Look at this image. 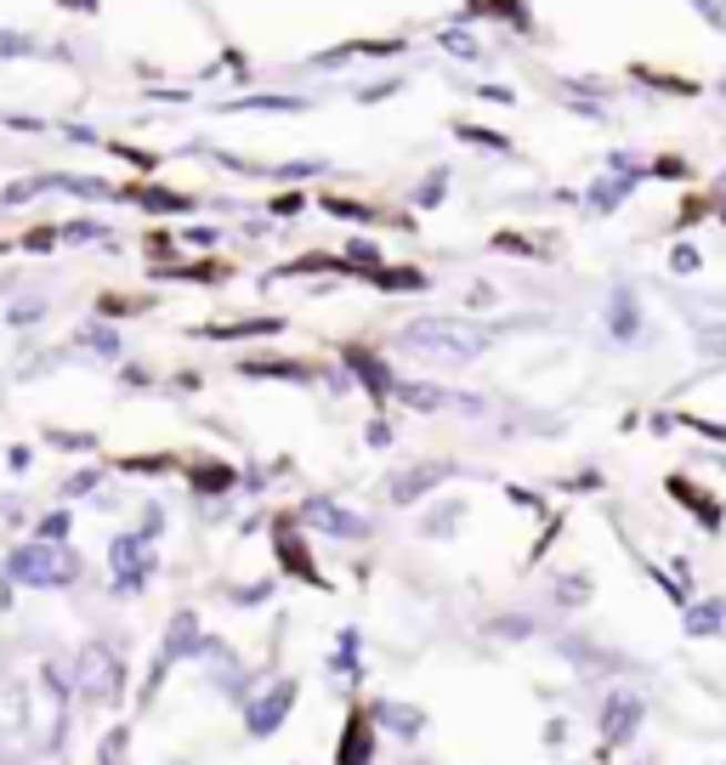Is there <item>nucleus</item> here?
Masks as SVG:
<instances>
[{
	"label": "nucleus",
	"mask_w": 726,
	"mask_h": 765,
	"mask_svg": "<svg viewBox=\"0 0 726 765\" xmlns=\"http://www.w3.org/2000/svg\"><path fill=\"white\" fill-rule=\"evenodd\" d=\"M494 334L482 323H466V318H415L398 329V347L426 358V363H477L489 352Z\"/></svg>",
	"instance_id": "1"
},
{
	"label": "nucleus",
	"mask_w": 726,
	"mask_h": 765,
	"mask_svg": "<svg viewBox=\"0 0 726 765\" xmlns=\"http://www.w3.org/2000/svg\"><path fill=\"white\" fill-rule=\"evenodd\" d=\"M7 579L29 585V590H69V585H80V556L69 545L29 539V545H18L7 556Z\"/></svg>",
	"instance_id": "2"
},
{
	"label": "nucleus",
	"mask_w": 726,
	"mask_h": 765,
	"mask_svg": "<svg viewBox=\"0 0 726 765\" xmlns=\"http://www.w3.org/2000/svg\"><path fill=\"white\" fill-rule=\"evenodd\" d=\"M74 692L85 697V703H109V697H120L125 692V663H120V652L109 647V641H91L80 658H74Z\"/></svg>",
	"instance_id": "3"
},
{
	"label": "nucleus",
	"mask_w": 726,
	"mask_h": 765,
	"mask_svg": "<svg viewBox=\"0 0 726 765\" xmlns=\"http://www.w3.org/2000/svg\"><path fill=\"white\" fill-rule=\"evenodd\" d=\"M109 567H114V596H136L154 579V539L149 534H120L109 545Z\"/></svg>",
	"instance_id": "4"
},
{
	"label": "nucleus",
	"mask_w": 726,
	"mask_h": 765,
	"mask_svg": "<svg viewBox=\"0 0 726 765\" xmlns=\"http://www.w3.org/2000/svg\"><path fill=\"white\" fill-rule=\"evenodd\" d=\"M296 521H307V528H318V534H329V539H341V545L369 539V516H358V510H347V505H335L329 494L301 499V505H296Z\"/></svg>",
	"instance_id": "5"
},
{
	"label": "nucleus",
	"mask_w": 726,
	"mask_h": 765,
	"mask_svg": "<svg viewBox=\"0 0 726 765\" xmlns=\"http://www.w3.org/2000/svg\"><path fill=\"white\" fill-rule=\"evenodd\" d=\"M205 641H211V635L200 630V618H193V612H176V618H171V630H165V647L154 652V675H149V692H154V686L171 675V669H176L182 658H200V652H205Z\"/></svg>",
	"instance_id": "6"
},
{
	"label": "nucleus",
	"mask_w": 726,
	"mask_h": 765,
	"mask_svg": "<svg viewBox=\"0 0 726 765\" xmlns=\"http://www.w3.org/2000/svg\"><path fill=\"white\" fill-rule=\"evenodd\" d=\"M296 697H301V686L289 681V675H284L278 686H267L262 697H245V732H250V737H273V732L289 721Z\"/></svg>",
	"instance_id": "7"
},
{
	"label": "nucleus",
	"mask_w": 726,
	"mask_h": 765,
	"mask_svg": "<svg viewBox=\"0 0 726 765\" xmlns=\"http://www.w3.org/2000/svg\"><path fill=\"white\" fill-rule=\"evenodd\" d=\"M642 697H631V692H613L607 703H602V721H596V732H602V743L607 748H624V743H636V732H642Z\"/></svg>",
	"instance_id": "8"
},
{
	"label": "nucleus",
	"mask_w": 726,
	"mask_h": 765,
	"mask_svg": "<svg viewBox=\"0 0 726 765\" xmlns=\"http://www.w3.org/2000/svg\"><path fill=\"white\" fill-rule=\"evenodd\" d=\"M449 476H454V465H449V459L409 465V471H398L392 483H386V499H392V505H415V499H426L438 483H449Z\"/></svg>",
	"instance_id": "9"
},
{
	"label": "nucleus",
	"mask_w": 726,
	"mask_h": 765,
	"mask_svg": "<svg viewBox=\"0 0 726 765\" xmlns=\"http://www.w3.org/2000/svg\"><path fill=\"white\" fill-rule=\"evenodd\" d=\"M369 721H375L380 732L403 737V743H415V737L426 732V714H420L415 703H398V697H380V703H369Z\"/></svg>",
	"instance_id": "10"
},
{
	"label": "nucleus",
	"mask_w": 726,
	"mask_h": 765,
	"mask_svg": "<svg viewBox=\"0 0 726 765\" xmlns=\"http://www.w3.org/2000/svg\"><path fill=\"white\" fill-rule=\"evenodd\" d=\"M341 765H375V721L369 709H352L347 714V732H341V754H335Z\"/></svg>",
	"instance_id": "11"
},
{
	"label": "nucleus",
	"mask_w": 726,
	"mask_h": 765,
	"mask_svg": "<svg viewBox=\"0 0 726 765\" xmlns=\"http://www.w3.org/2000/svg\"><path fill=\"white\" fill-rule=\"evenodd\" d=\"M347 369H352V374L364 380V392H369L375 403H386V397L398 392V374L386 369V363H380L375 352H358V347H352V352H347Z\"/></svg>",
	"instance_id": "12"
},
{
	"label": "nucleus",
	"mask_w": 726,
	"mask_h": 765,
	"mask_svg": "<svg viewBox=\"0 0 726 765\" xmlns=\"http://www.w3.org/2000/svg\"><path fill=\"white\" fill-rule=\"evenodd\" d=\"M273 550H278V567L284 572H296L301 585H318L324 590V572L313 567V556H307V545H301V534H289V528H278V539H273Z\"/></svg>",
	"instance_id": "13"
},
{
	"label": "nucleus",
	"mask_w": 726,
	"mask_h": 765,
	"mask_svg": "<svg viewBox=\"0 0 726 765\" xmlns=\"http://www.w3.org/2000/svg\"><path fill=\"white\" fill-rule=\"evenodd\" d=\"M392 397H403V409H415V414H438V409L454 403V392L426 386V380H398V392H392Z\"/></svg>",
	"instance_id": "14"
},
{
	"label": "nucleus",
	"mask_w": 726,
	"mask_h": 765,
	"mask_svg": "<svg viewBox=\"0 0 726 765\" xmlns=\"http://www.w3.org/2000/svg\"><path fill=\"white\" fill-rule=\"evenodd\" d=\"M607 329H613V341H636V329H642V307L631 290H618L613 307H607Z\"/></svg>",
	"instance_id": "15"
},
{
	"label": "nucleus",
	"mask_w": 726,
	"mask_h": 765,
	"mask_svg": "<svg viewBox=\"0 0 726 765\" xmlns=\"http://www.w3.org/2000/svg\"><path fill=\"white\" fill-rule=\"evenodd\" d=\"M669 494H675V505H687L704 528H720V505L715 499H704V488H693V483H682V476H669Z\"/></svg>",
	"instance_id": "16"
},
{
	"label": "nucleus",
	"mask_w": 726,
	"mask_h": 765,
	"mask_svg": "<svg viewBox=\"0 0 726 765\" xmlns=\"http://www.w3.org/2000/svg\"><path fill=\"white\" fill-rule=\"evenodd\" d=\"M726 601H687V635H720Z\"/></svg>",
	"instance_id": "17"
},
{
	"label": "nucleus",
	"mask_w": 726,
	"mask_h": 765,
	"mask_svg": "<svg viewBox=\"0 0 726 765\" xmlns=\"http://www.w3.org/2000/svg\"><path fill=\"white\" fill-rule=\"evenodd\" d=\"M636 182H642V170H636V176H613V182H596V187H591V199H585V205H591V210H613V205H618L624 194H631V187H636Z\"/></svg>",
	"instance_id": "18"
},
{
	"label": "nucleus",
	"mask_w": 726,
	"mask_h": 765,
	"mask_svg": "<svg viewBox=\"0 0 726 765\" xmlns=\"http://www.w3.org/2000/svg\"><path fill=\"white\" fill-rule=\"evenodd\" d=\"M551 601H556V607H579V601H591V579H585V572H562L556 590H551Z\"/></svg>",
	"instance_id": "19"
},
{
	"label": "nucleus",
	"mask_w": 726,
	"mask_h": 765,
	"mask_svg": "<svg viewBox=\"0 0 726 765\" xmlns=\"http://www.w3.org/2000/svg\"><path fill=\"white\" fill-rule=\"evenodd\" d=\"M460 516H466V499H443L438 510L426 516V539H438V534H449V528H460Z\"/></svg>",
	"instance_id": "20"
},
{
	"label": "nucleus",
	"mask_w": 726,
	"mask_h": 765,
	"mask_svg": "<svg viewBox=\"0 0 726 765\" xmlns=\"http://www.w3.org/2000/svg\"><path fill=\"white\" fill-rule=\"evenodd\" d=\"M375 283L380 290H426V272H415V267H398V272H375Z\"/></svg>",
	"instance_id": "21"
},
{
	"label": "nucleus",
	"mask_w": 726,
	"mask_h": 765,
	"mask_svg": "<svg viewBox=\"0 0 726 765\" xmlns=\"http://www.w3.org/2000/svg\"><path fill=\"white\" fill-rule=\"evenodd\" d=\"M489 630L505 635V641H528V635H534V618H528V612H505V618H494Z\"/></svg>",
	"instance_id": "22"
},
{
	"label": "nucleus",
	"mask_w": 726,
	"mask_h": 765,
	"mask_svg": "<svg viewBox=\"0 0 726 765\" xmlns=\"http://www.w3.org/2000/svg\"><path fill=\"white\" fill-rule=\"evenodd\" d=\"M125 743H131V726H114L103 737V765H125Z\"/></svg>",
	"instance_id": "23"
},
{
	"label": "nucleus",
	"mask_w": 726,
	"mask_h": 765,
	"mask_svg": "<svg viewBox=\"0 0 726 765\" xmlns=\"http://www.w3.org/2000/svg\"><path fill=\"white\" fill-rule=\"evenodd\" d=\"M454 131H460L466 142H477V148H500V154L511 148V142H505V136H494V131H482V125H454Z\"/></svg>",
	"instance_id": "24"
},
{
	"label": "nucleus",
	"mask_w": 726,
	"mask_h": 765,
	"mask_svg": "<svg viewBox=\"0 0 726 765\" xmlns=\"http://www.w3.org/2000/svg\"><path fill=\"white\" fill-rule=\"evenodd\" d=\"M443 52H460V58H477V40H471V29H443Z\"/></svg>",
	"instance_id": "25"
},
{
	"label": "nucleus",
	"mask_w": 726,
	"mask_h": 765,
	"mask_svg": "<svg viewBox=\"0 0 726 765\" xmlns=\"http://www.w3.org/2000/svg\"><path fill=\"white\" fill-rule=\"evenodd\" d=\"M63 534H69V516H63V510H52V516L40 521V539H45V545H63Z\"/></svg>",
	"instance_id": "26"
},
{
	"label": "nucleus",
	"mask_w": 726,
	"mask_h": 765,
	"mask_svg": "<svg viewBox=\"0 0 726 765\" xmlns=\"http://www.w3.org/2000/svg\"><path fill=\"white\" fill-rule=\"evenodd\" d=\"M443 187H449V170H431V182L420 187L415 199H420V205H438V199H443Z\"/></svg>",
	"instance_id": "27"
},
{
	"label": "nucleus",
	"mask_w": 726,
	"mask_h": 765,
	"mask_svg": "<svg viewBox=\"0 0 726 765\" xmlns=\"http://www.w3.org/2000/svg\"><path fill=\"white\" fill-rule=\"evenodd\" d=\"M669 267H675V272H698V250H693V245H675V250H669Z\"/></svg>",
	"instance_id": "28"
},
{
	"label": "nucleus",
	"mask_w": 726,
	"mask_h": 765,
	"mask_svg": "<svg viewBox=\"0 0 726 765\" xmlns=\"http://www.w3.org/2000/svg\"><path fill=\"white\" fill-rule=\"evenodd\" d=\"M709 358H726V329H704V341H698Z\"/></svg>",
	"instance_id": "29"
},
{
	"label": "nucleus",
	"mask_w": 726,
	"mask_h": 765,
	"mask_svg": "<svg viewBox=\"0 0 726 765\" xmlns=\"http://www.w3.org/2000/svg\"><path fill=\"white\" fill-rule=\"evenodd\" d=\"M658 176H669V182H682V176H687V165H682V159H658Z\"/></svg>",
	"instance_id": "30"
},
{
	"label": "nucleus",
	"mask_w": 726,
	"mask_h": 765,
	"mask_svg": "<svg viewBox=\"0 0 726 765\" xmlns=\"http://www.w3.org/2000/svg\"><path fill=\"white\" fill-rule=\"evenodd\" d=\"M720 221H726V205H720Z\"/></svg>",
	"instance_id": "31"
}]
</instances>
